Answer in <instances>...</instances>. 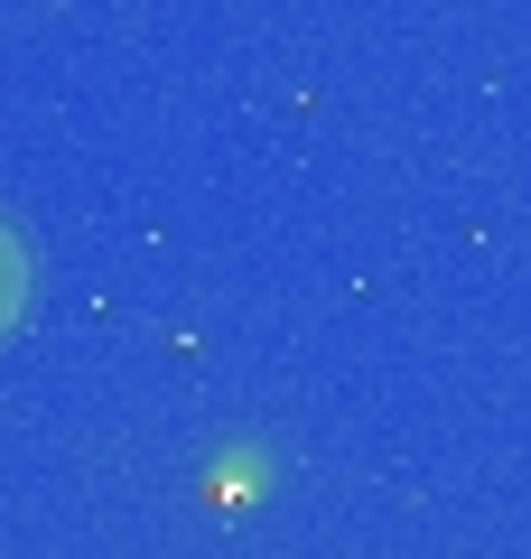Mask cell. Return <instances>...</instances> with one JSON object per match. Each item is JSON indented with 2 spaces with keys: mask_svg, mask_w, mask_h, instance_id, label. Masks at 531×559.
Returning <instances> with one entry per match:
<instances>
[{
  "mask_svg": "<svg viewBox=\"0 0 531 559\" xmlns=\"http://www.w3.org/2000/svg\"><path fill=\"white\" fill-rule=\"evenodd\" d=\"M20 308H28V252H20V234L0 224V336L20 326Z\"/></svg>",
  "mask_w": 531,
  "mask_h": 559,
  "instance_id": "1",
  "label": "cell"
}]
</instances>
